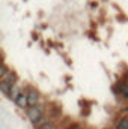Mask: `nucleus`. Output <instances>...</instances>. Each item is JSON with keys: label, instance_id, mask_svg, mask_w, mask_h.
I'll return each instance as SVG.
<instances>
[{"label": "nucleus", "instance_id": "nucleus-4", "mask_svg": "<svg viewBox=\"0 0 128 129\" xmlns=\"http://www.w3.org/2000/svg\"><path fill=\"white\" fill-rule=\"evenodd\" d=\"M21 93H23V90H21V89H20V87L15 84V86L11 89V92L8 93V98H9V99H14V101H17V98L20 96Z\"/></svg>", "mask_w": 128, "mask_h": 129}, {"label": "nucleus", "instance_id": "nucleus-6", "mask_svg": "<svg viewBox=\"0 0 128 129\" xmlns=\"http://www.w3.org/2000/svg\"><path fill=\"white\" fill-rule=\"evenodd\" d=\"M9 72H11V71H8V66H6V64H2V69H0V77H2V78H5Z\"/></svg>", "mask_w": 128, "mask_h": 129}, {"label": "nucleus", "instance_id": "nucleus-3", "mask_svg": "<svg viewBox=\"0 0 128 129\" xmlns=\"http://www.w3.org/2000/svg\"><path fill=\"white\" fill-rule=\"evenodd\" d=\"M27 99H29V105H30V107H35V105H38L39 93H38L36 90H30V92L27 93Z\"/></svg>", "mask_w": 128, "mask_h": 129}, {"label": "nucleus", "instance_id": "nucleus-1", "mask_svg": "<svg viewBox=\"0 0 128 129\" xmlns=\"http://www.w3.org/2000/svg\"><path fill=\"white\" fill-rule=\"evenodd\" d=\"M42 116V105H35V107H29L27 108V117L30 119V122H36L39 117Z\"/></svg>", "mask_w": 128, "mask_h": 129}, {"label": "nucleus", "instance_id": "nucleus-8", "mask_svg": "<svg viewBox=\"0 0 128 129\" xmlns=\"http://www.w3.org/2000/svg\"><path fill=\"white\" fill-rule=\"evenodd\" d=\"M69 129H81L80 126H72V128H69Z\"/></svg>", "mask_w": 128, "mask_h": 129}, {"label": "nucleus", "instance_id": "nucleus-2", "mask_svg": "<svg viewBox=\"0 0 128 129\" xmlns=\"http://www.w3.org/2000/svg\"><path fill=\"white\" fill-rule=\"evenodd\" d=\"M15 104L20 107V108H27L29 107V99H27V93H21L20 96L17 98V101H15Z\"/></svg>", "mask_w": 128, "mask_h": 129}, {"label": "nucleus", "instance_id": "nucleus-5", "mask_svg": "<svg viewBox=\"0 0 128 129\" xmlns=\"http://www.w3.org/2000/svg\"><path fill=\"white\" fill-rule=\"evenodd\" d=\"M116 129H128V117H124L119 120V123L116 125Z\"/></svg>", "mask_w": 128, "mask_h": 129}, {"label": "nucleus", "instance_id": "nucleus-7", "mask_svg": "<svg viewBox=\"0 0 128 129\" xmlns=\"http://www.w3.org/2000/svg\"><path fill=\"white\" fill-rule=\"evenodd\" d=\"M38 129H53V125L51 123H44L42 126H39Z\"/></svg>", "mask_w": 128, "mask_h": 129}]
</instances>
